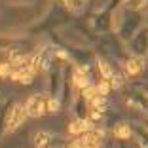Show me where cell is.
<instances>
[{"instance_id": "4fadbf2b", "label": "cell", "mask_w": 148, "mask_h": 148, "mask_svg": "<svg viewBox=\"0 0 148 148\" xmlns=\"http://www.w3.org/2000/svg\"><path fill=\"white\" fill-rule=\"evenodd\" d=\"M13 70V65L10 61L6 63H0V78H10V74H12Z\"/></svg>"}, {"instance_id": "5b68a950", "label": "cell", "mask_w": 148, "mask_h": 148, "mask_svg": "<svg viewBox=\"0 0 148 148\" xmlns=\"http://www.w3.org/2000/svg\"><path fill=\"white\" fill-rule=\"evenodd\" d=\"M34 146L36 148H51V135L48 131H38L34 135Z\"/></svg>"}, {"instance_id": "7a4b0ae2", "label": "cell", "mask_w": 148, "mask_h": 148, "mask_svg": "<svg viewBox=\"0 0 148 148\" xmlns=\"http://www.w3.org/2000/svg\"><path fill=\"white\" fill-rule=\"evenodd\" d=\"M25 108H27V114L29 118H40L48 112L46 108V101L42 99L40 95H31L29 99L25 101Z\"/></svg>"}, {"instance_id": "6da1fadb", "label": "cell", "mask_w": 148, "mask_h": 148, "mask_svg": "<svg viewBox=\"0 0 148 148\" xmlns=\"http://www.w3.org/2000/svg\"><path fill=\"white\" fill-rule=\"evenodd\" d=\"M27 118H29V114H27L25 105H21V103H15V105L12 106V110H10L8 118H6L4 133H6V135H10V133H13V131H17L19 127L25 123Z\"/></svg>"}, {"instance_id": "30bf717a", "label": "cell", "mask_w": 148, "mask_h": 148, "mask_svg": "<svg viewBox=\"0 0 148 148\" xmlns=\"http://www.w3.org/2000/svg\"><path fill=\"white\" fill-rule=\"evenodd\" d=\"M46 108H48L49 114H57L59 110H61V103H59L57 97H49V99L46 101Z\"/></svg>"}, {"instance_id": "5bb4252c", "label": "cell", "mask_w": 148, "mask_h": 148, "mask_svg": "<svg viewBox=\"0 0 148 148\" xmlns=\"http://www.w3.org/2000/svg\"><path fill=\"white\" fill-rule=\"evenodd\" d=\"M97 89H99V95H106L110 91V82L108 80H103L101 84H97Z\"/></svg>"}, {"instance_id": "ba28073f", "label": "cell", "mask_w": 148, "mask_h": 148, "mask_svg": "<svg viewBox=\"0 0 148 148\" xmlns=\"http://www.w3.org/2000/svg\"><path fill=\"white\" fill-rule=\"evenodd\" d=\"M89 106H91V108H97L99 112H105V110H106V99H105V95H97L95 99H91V101H89Z\"/></svg>"}, {"instance_id": "9a60e30c", "label": "cell", "mask_w": 148, "mask_h": 148, "mask_svg": "<svg viewBox=\"0 0 148 148\" xmlns=\"http://www.w3.org/2000/svg\"><path fill=\"white\" fill-rule=\"evenodd\" d=\"M127 2H129V4H127L129 8H133V10H139L140 6H143V2H144V0H127Z\"/></svg>"}, {"instance_id": "277c9868", "label": "cell", "mask_w": 148, "mask_h": 148, "mask_svg": "<svg viewBox=\"0 0 148 148\" xmlns=\"http://www.w3.org/2000/svg\"><path fill=\"white\" fill-rule=\"evenodd\" d=\"M93 129V120H74L69 123V133L70 135H84L87 131Z\"/></svg>"}, {"instance_id": "8fae6325", "label": "cell", "mask_w": 148, "mask_h": 148, "mask_svg": "<svg viewBox=\"0 0 148 148\" xmlns=\"http://www.w3.org/2000/svg\"><path fill=\"white\" fill-rule=\"evenodd\" d=\"M99 70H101V74H103V80H112L114 78V74H112V69L108 66V63H105V61H99Z\"/></svg>"}, {"instance_id": "52a82bcc", "label": "cell", "mask_w": 148, "mask_h": 148, "mask_svg": "<svg viewBox=\"0 0 148 148\" xmlns=\"http://www.w3.org/2000/svg\"><path fill=\"white\" fill-rule=\"evenodd\" d=\"M114 137L116 139H129L131 137V127L127 123H118L114 127Z\"/></svg>"}, {"instance_id": "2e32d148", "label": "cell", "mask_w": 148, "mask_h": 148, "mask_svg": "<svg viewBox=\"0 0 148 148\" xmlns=\"http://www.w3.org/2000/svg\"><path fill=\"white\" fill-rule=\"evenodd\" d=\"M69 148H84V144H82V143H80V139H78V140H74V143H72V144H70V146H69Z\"/></svg>"}, {"instance_id": "e0dca14e", "label": "cell", "mask_w": 148, "mask_h": 148, "mask_svg": "<svg viewBox=\"0 0 148 148\" xmlns=\"http://www.w3.org/2000/svg\"><path fill=\"white\" fill-rule=\"evenodd\" d=\"M57 57H61V59H69V53L63 51V49H59V51H57Z\"/></svg>"}, {"instance_id": "8992f818", "label": "cell", "mask_w": 148, "mask_h": 148, "mask_svg": "<svg viewBox=\"0 0 148 148\" xmlns=\"http://www.w3.org/2000/svg\"><path fill=\"white\" fill-rule=\"evenodd\" d=\"M125 70L129 76H137V74L143 70V63H140V59H129V61L125 63Z\"/></svg>"}, {"instance_id": "7c38bea8", "label": "cell", "mask_w": 148, "mask_h": 148, "mask_svg": "<svg viewBox=\"0 0 148 148\" xmlns=\"http://www.w3.org/2000/svg\"><path fill=\"white\" fill-rule=\"evenodd\" d=\"M82 95H84L86 101H91V99H95V97L99 95V89H97V86H87V87L82 89Z\"/></svg>"}, {"instance_id": "9c48e42d", "label": "cell", "mask_w": 148, "mask_h": 148, "mask_svg": "<svg viewBox=\"0 0 148 148\" xmlns=\"http://www.w3.org/2000/svg\"><path fill=\"white\" fill-rule=\"evenodd\" d=\"M74 86L84 89V87L89 86V78H87V74H82V72H76L74 70Z\"/></svg>"}, {"instance_id": "3957f363", "label": "cell", "mask_w": 148, "mask_h": 148, "mask_svg": "<svg viewBox=\"0 0 148 148\" xmlns=\"http://www.w3.org/2000/svg\"><path fill=\"white\" fill-rule=\"evenodd\" d=\"M80 143L84 144V148H101V143H103V133L101 131H87L84 135H80Z\"/></svg>"}]
</instances>
